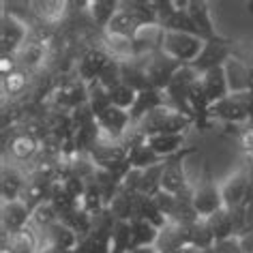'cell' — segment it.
<instances>
[{
    "label": "cell",
    "instance_id": "cell-17",
    "mask_svg": "<svg viewBox=\"0 0 253 253\" xmlns=\"http://www.w3.org/2000/svg\"><path fill=\"white\" fill-rule=\"evenodd\" d=\"M7 150L11 153V157H13V161L28 163V161L35 159L37 153H39V142H37V137L30 135V133H17V135L11 137Z\"/></svg>",
    "mask_w": 253,
    "mask_h": 253
},
{
    "label": "cell",
    "instance_id": "cell-16",
    "mask_svg": "<svg viewBox=\"0 0 253 253\" xmlns=\"http://www.w3.org/2000/svg\"><path fill=\"white\" fill-rule=\"evenodd\" d=\"M146 146L150 150H155L161 159H172L180 153L182 144H185V133H168V135H153V137H144Z\"/></svg>",
    "mask_w": 253,
    "mask_h": 253
},
{
    "label": "cell",
    "instance_id": "cell-20",
    "mask_svg": "<svg viewBox=\"0 0 253 253\" xmlns=\"http://www.w3.org/2000/svg\"><path fill=\"white\" fill-rule=\"evenodd\" d=\"M28 182L17 168H4L2 169V202H15L22 200L24 191H26Z\"/></svg>",
    "mask_w": 253,
    "mask_h": 253
},
{
    "label": "cell",
    "instance_id": "cell-21",
    "mask_svg": "<svg viewBox=\"0 0 253 253\" xmlns=\"http://www.w3.org/2000/svg\"><path fill=\"white\" fill-rule=\"evenodd\" d=\"M206 223H208V227H211V232L214 236V243L230 240V238H234V234H236V225H234L230 208H221L219 212L211 214V217L206 219Z\"/></svg>",
    "mask_w": 253,
    "mask_h": 253
},
{
    "label": "cell",
    "instance_id": "cell-33",
    "mask_svg": "<svg viewBox=\"0 0 253 253\" xmlns=\"http://www.w3.org/2000/svg\"><path fill=\"white\" fill-rule=\"evenodd\" d=\"M137 99V92L133 90V88H129L126 84H120L116 86L114 90H110V101L114 107H120V110L125 112H131V107H133Z\"/></svg>",
    "mask_w": 253,
    "mask_h": 253
},
{
    "label": "cell",
    "instance_id": "cell-37",
    "mask_svg": "<svg viewBox=\"0 0 253 253\" xmlns=\"http://www.w3.org/2000/svg\"><path fill=\"white\" fill-rule=\"evenodd\" d=\"M238 243H240V249L245 253H253V232L243 234V236L238 238Z\"/></svg>",
    "mask_w": 253,
    "mask_h": 253
},
{
    "label": "cell",
    "instance_id": "cell-3",
    "mask_svg": "<svg viewBox=\"0 0 253 253\" xmlns=\"http://www.w3.org/2000/svg\"><path fill=\"white\" fill-rule=\"evenodd\" d=\"M144 58H146V73H148V80H150V84H153V88L166 92L169 82H172V78L176 75V71L182 67V62L174 60L172 56H168L163 52L148 54V56H144Z\"/></svg>",
    "mask_w": 253,
    "mask_h": 253
},
{
    "label": "cell",
    "instance_id": "cell-25",
    "mask_svg": "<svg viewBox=\"0 0 253 253\" xmlns=\"http://www.w3.org/2000/svg\"><path fill=\"white\" fill-rule=\"evenodd\" d=\"M58 221H60V212L56 211V206L52 202H43V204L37 206L33 214H30V225L39 232L49 230V227L54 223H58Z\"/></svg>",
    "mask_w": 253,
    "mask_h": 253
},
{
    "label": "cell",
    "instance_id": "cell-5",
    "mask_svg": "<svg viewBox=\"0 0 253 253\" xmlns=\"http://www.w3.org/2000/svg\"><path fill=\"white\" fill-rule=\"evenodd\" d=\"M208 116H214L225 123L238 125L249 120V107H247V92L245 94H230L223 101H217L208 107Z\"/></svg>",
    "mask_w": 253,
    "mask_h": 253
},
{
    "label": "cell",
    "instance_id": "cell-14",
    "mask_svg": "<svg viewBox=\"0 0 253 253\" xmlns=\"http://www.w3.org/2000/svg\"><path fill=\"white\" fill-rule=\"evenodd\" d=\"M112 60V56L105 52V49H90L82 56L80 60V67H78V73H80V80L90 84V82L99 80L101 71L105 69V65Z\"/></svg>",
    "mask_w": 253,
    "mask_h": 253
},
{
    "label": "cell",
    "instance_id": "cell-1",
    "mask_svg": "<svg viewBox=\"0 0 253 253\" xmlns=\"http://www.w3.org/2000/svg\"><path fill=\"white\" fill-rule=\"evenodd\" d=\"M189 125H191V116H187V114H182L180 110H176V107L166 103V105L150 112L148 116L137 125V131H140V135H144V137L185 133Z\"/></svg>",
    "mask_w": 253,
    "mask_h": 253
},
{
    "label": "cell",
    "instance_id": "cell-6",
    "mask_svg": "<svg viewBox=\"0 0 253 253\" xmlns=\"http://www.w3.org/2000/svg\"><path fill=\"white\" fill-rule=\"evenodd\" d=\"M97 125H99L101 133L107 135V137H112L114 142H118L120 137L125 135V131L129 129L131 116H129V112L110 105L103 114H101V116H97Z\"/></svg>",
    "mask_w": 253,
    "mask_h": 253
},
{
    "label": "cell",
    "instance_id": "cell-15",
    "mask_svg": "<svg viewBox=\"0 0 253 253\" xmlns=\"http://www.w3.org/2000/svg\"><path fill=\"white\" fill-rule=\"evenodd\" d=\"M202 86H204V92L208 97V103H217V101H223L225 97H230V86H227L225 80V71L223 67L211 69L202 75Z\"/></svg>",
    "mask_w": 253,
    "mask_h": 253
},
{
    "label": "cell",
    "instance_id": "cell-4",
    "mask_svg": "<svg viewBox=\"0 0 253 253\" xmlns=\"http://www.w3.org/2000/svg\"><path fill=\"white\" fill-rule=\"evenodd\" d=\"M28 41V28L20 22L13 13H2V24H0V49L2 56H15L20 47Z\"/></svg>",
    "mask_w": 253,
    "mask_h": 253
},
{
    "label": "cell",
    "instance_id": "cell-13",
    "mask_svg": "<svg viewBox=\"0 0 253 253\" xmlns=\"http://www.w3.org/2000/svg\"><path fill=\"white\" fill-rule=\"evenodd\" d=\"M163 94L166 92L157 90V88H148V90H144V92H137V99H135V103L129 112L131 125H140L153 110L166 105V97H163Z\"/></svg>",
    "mask_w": 253,
    "mask_h": 253
},
{
    "label": "cell",
    "instance_id": "cell-8",
    "mask_svg": "<svg viewBox=\"0 0 253 253\" xmlns=\"http://www.w3.org/2000/svg\"><path fill=\"white\" fill-rule=\"evenodd\" d=\"M193 208L200 214V219H208L211 214L219 212L223 206L221 200V189H217L212 182H204L193 191Z\"/></svg>",
    "mask_w": 253,
    "mask_h": 253
},
{
    "label": "cell",
    "instance_id": "cell-31",
    "mask_svg": "<svg viewBox=\"0 0 253 253\" xmlns=\"http://www.w3.org/2000/svg\"><path fill=\"white\" fill-rule=\"evenodd\" d=\"M28 82H30V73L26 69H17V71L9 73L7 78H2V92L7 97H15V94L26 90Z\"/></svg>",
    "mask_w": 253,
    "mask_h": 253
},
{
    "label": "cell",
    "instance_id": "cell-2",
    "mask_svg": "<svg viewBox=\"0 0 253 253\" xmlns=\"http://www.w3.org/2000/svg\"><path fill=\"white\" fill-rule=\"evenodd\" d=\"M204 39L195 35H185V33H168L163 35V47L161 52L172 56L174 60L182 62V65H193L200 58L202 49H204Z\"/></svg>",
    "mask_w": 253,
    "mask_h": 253
},
{
    "label": "cell",
    "instance_id": "cell-39",
    "mask_svg": "<svg viewBox=\"0 0 253 253\" xmlns=\"http://www.w3.org/2000/svg\"><path fill=\"white\" fill-rule=\"evenodd\" d=\"M129 253H159L155 247H142V249H131Z\"/></svg>",
    "mask_w": 253,
    "mask_h": 253
},
{
    "label": "cell",
    "instance_id": "cell-27",
    "mask_svg": "<svg viewBox=\"0 0 253 253\" xmlns=\"http://www.w3.org/2000/svg\"><path fill=\"white\" fill-rule=\"evenodd\" d=\"M163 163H157V166H153V168H148V169H144L142 172V180H140V193L142 195H150V198H155V195L161 191Z\"/></svg>",
    "mask_w": 253,
    "mask_h": 253
},
{
    "label": "cell",
    "instance_id": "cell-32",
    "mask_svg": "<svg viewBox=\"0 0 253 253\" xmlns=\"http://www.w3.org/2000/svg\"><path fill=\"white\" fill-rule=\"evenodd\" d=\"M99 82H101V86H103V88H107V90H114L116 86L123 84V62L116 60V58H112L105 65L103 71H101Z\"/></svg>",
    "mask_w": 253,
    "mask_h": 253
},
{
    "label": "cell",
    "instance_id": "cell-23",
    "mask_svg": "<svg viewBox=\"0 0 253 253\" xmlns=\"http://www.w3.org/2000/svg\"><path fill=\"white\" fill-rule=\"evenodd\" d=\"M110 212L114 214L116 221H133V214H135V195L126 193V191H120L114 195L112 202L107 204Z\"/></svg>",
    "mask_w": 253,
    "mask_h": 253
},
{
    "label": "cell",
    "instance_id": "cell-41",
    "mask_svg": "<svg viewBox=\"0 0 253 253\" xmlns=\"http://www.w3.org/2000/svg\"><path fill=\"white\" fill-rule=\"evenodd\" d=\"M247 9H249L251 13H253V2H249V4H247Z\"/></svg>",
    "mask_w": 253,
    "mask_h": 253
},
{
    "label": "cell",
    "instance_id": "cell-36",
    "mask_svg": "<svg viewBox=\"0 0 253 253\" xmlns=\"http://www.w3.org/2000/svg\"><path fill=\"white\" fill-rule=\"evenodd\" d=\"M240 140H243V146H245V150L247 153H253V123L247 126V129L243 131V137H240Z\"/></svg>",
    "mask_w": 253,
    "mask_h": 253
},
{
    "label": "cell",
    "instance_id": "cell-30",
    "mask_svg": "<svg viewBox=\"0 0 253 253\" xmlns=\"http://www.w3.org/2000/svg\"><path fill=\"white\" fill-rule=\"evenodd\" d=\"M43 56H45V47H43V43H39V41H26L20 47V52L15 54V58L24 67H35V65H39V62L43 60Z\"/></svg>",
    "mask_w": 253,
    "mask_h": 253
},
{
    "label": "cell",
    "instance_id": "cell-26",
    "mask_svg": "<svg viewBox=\"0 0 253 253\" xmlns=\"http://www.w3.org/2000/svg\"><path fill=\"white\" fill-rule=\"evenodd\" d=\"M88 105H90L94 118L101 116V114H103L107 107L112 105V101H110V90L101 86L99 80H94V82H90V84H88Z\"/></svg>",
    "mask_w": 253,
    "mask_h": 253
},
{
    "label": "cell",
    "instance_id": "cell-10",
    "mask_svg": "<svg viewBox=\"0 0 253 253\" xmlns=\"http://www.w3.org/2000/svg\"><path fill=\"white\" fill-rule=\"evenodd\" d=\"M249 176L245 172H236L234 176H230L223 187H221V200H223V206L234 211V208H240L245 204L247 191H249Z\"/></svg>",
    "mask_w": 253,
    "mask_h": 253
},
{
    "label": "cell",
    "instance_id": "cell-29",
    "mask_svg": "<svg viewBox=\"0 0 253 253\" xmlns=\"http://www.w3.org/2000/svg\"><path fill=\"white\" fill-rule=\"evenodd\" d=\"M90 15L94 17V22L99 26H110L112 17L116 15V11L120 9V2H114V0H97V2H90Z\"/></svg>",
    "mask_w": 253,
    "mask_h": 253
},
{
    "label": "cell",
    "instance_id": "cell-24",
    "mask_svg": "<svg viewBox=\"0 0 253 253\" xmlns=\"http://www.w3.org/2000/svg\"><path fill=\"white\" fill-rule=\"evenodd\" d=\"M166 159H161L159 155L155 153V150H150L146 146V142H140V144H135L133 148H131V153H129V168H133V169H148V168H153L157 166V163H163Z\"/></svg>",
    "mask_w": 253,
    "mask_h": 253
},
{
    "label": "cell",
    "instance_id": "cell-42",
    "mask_svg": "<svg viewBox=\"0 0 253 253\" xmlns=\"http://www.w3.org/2000/svg\"><path fill=\"white\" fill-rule=\"evenodd\" d=\"M251 159H253V153H251Z\"/></svg>",
    "mask_w": 253,
    "mask_h": 253
},
{
    "label": "cell",
    "instance_id": "cell-22",
    "mask_svg": "<svg viewBox=\"0 0 253 253\" xmlns=\"http://www.w3.org/2000/svg\"><path fill=\"white\" fill-rule=\"evenodd\" d=\"M185 230H187V245H191L200 251L212 249L214 247V236H212L211 227H208V223H206V219L195 221V223L187 225Z\"/></svg>",
    "mask_w": 253,
    "mask_h": 253
},
{
    "label": "cell",
    "instance_id": "cell-9",
    "mask_svg": "<svg viewBox=\"0 0 253 253\" xmlns=\"http://www.w3.org/2000/svg\"><path fill=\"white\" fill-rule=\"evenodd\" d=\"M33 211L22 200L2 202V234H17L30 225Z\"/></svg>",
    "mask_w": 253,
    "mask_h": 253
},
{
    "label": "cell",
    "instance_id": "cell-35",
    "mask_svg": "<svg viewBox=\"0 0 253 253\" xmlns=\"http://www.w3.org/2000/svg\"><path fill=\"white\" fill-rule=\"evenodd\" d=\"M15 65H17V58H15V56H2V58H0V71H2V78H7L9 73L17 71Z\"/></svg>",
    "mask_w": 253,
    "mask_h": 253
},
{
    "label": "cell",
    "instance_id": "cell-34",
    "mask_svg": "<svg viewBox=\"0 0 253 253\" xmlns=\"http://www.w3.org/2000/svg\"><path fill=\"white\" fill-rule=\"evenodd\" d=\"M155 204H157V208L166 214L168 217V221H169V217H172V212H174V208H176V195H169V193H166V191H159L155 195Z\"/></svg>",
    "mask_w": 253,
    "mask_h": 253
},
{
    "label": "cell",
    "instance_id": "cell-38",
    "mask_svg": "<svg viewBox=\"0 0 253 253\" xmlns=\"http://www.w3.org/2000/svg\"><path fill=\"white\" fill-rule=\"evenodd\" d=\"M41 253H73V251H69V249H60V247H45V249H43Z\"/></svg>",
    "mask_w": 253,
    "mask_h": 253
},
{
    "label": "cell",
    "instance_id": "cell-7",
    "mask_svg": "<svg viewBox=\"0 0 253 253\" xmlns=\"http://www.w3.org/2000/svg\"><path fill=\"white\" fill-rule=\"evenodd\" d=\"M227 58H230V49H227L225 43L217 37V39L204 43V49H202L200 58L193 62V69L200 75H204L206 71H211V69L223 67L227 62Z\"/></svg>",
    "mask_w": 253,
    "mask_h": 253
},
{
    "label": "cell",
    "instance_id": "cell-19",
    "mask_svg": "<svg viewBox=\"0 0 253 253\" xmlns=\"http://www.w3.org/2000/svg\"><path fill=\"white\" fill-rule=\"evenodd\" d=\"M159 227L153 225L146 219L131 221V249H142V247H155L159 240Z\"/></svg>",
    "mask_w": 253,
    "mask_h": 253
},
{
    "label": "cell",
    "instance_id": "cell-11",
    "mask_svg": "<svg viewBox=\"0 0 253 253\" xmlns=\"http://www.w3.org/2000/svg\"><path fill=\"white\" fill-rule=\"evenodd\" d=\"M223 71H225L227 86H230V94H245L251 90V75H249V65L247 62L230 56L223 65Z\"/></svg>",
    "mask_w": 253,
    "mask_h": 253
},
{
    "label": "cell",
    "instance_id": "cell-40",
    "mask_svg": "<svg viewBox=\"0 0 253 253\" xmlns=\"http://www.w3.org/2000/svg\"><path fill=\"white\" fill-rule=\"evenodd\" d=\"M0 253H13V251H11L9 247H2V251H0Z\"/></svg>",
    "mask_w": 253,
    "mask_h": 253
},
{
    "label": "cell",
    "instance_id": "cell-12",
    "mask_svg": "<svg viewBox=\"0 0 253 253\" xmlns=\"http://www.w3.org/2000/svg\"><path fill=\"white\" fill-rule=\"evenodd\" d=\"M187 174L182 169L180 157H172L163 163V178H161V191L169 195H180L187 191Z\"/></svg>",
    "mask_w": 253,
    "mask_h": 253
},
{
    "label": "cell",
    "instance_id": "cell-28",
    "mask_svg": "<svg viewBox=\"0 0 253 253\" xmlns=\"http://www.w3.org/2000/svg\"><path fill=\"white\" fill-rule=\"evenodd\" d=\"M163 30H168V33H185V35H195V37H200L198 33V28H195V24L193 20L189 17L187 13V9H178L176 13L169 17V20L163 24Z\"/></svg>",
    "mask_w": 253,
    "mask_h": 253
},
{
    "label": "cell",
    "instance_id": "cell-18",
    "mask_svg": "<svg viewBox=\"0 0 253 253\" xmlns=\"http://www.w3.org/2000/svg\"><path fill=\"white\" fill-rule=\"evenodd\" d=\"M187 13L193 20V24H195V28H198V33H200L202 39H204V41L217 39V35H214V28H212V20H211V11H208V4L206 2L191 0V2L187 4Z\"/></svg>",
    "mask_w": 253,
    "mask_h": 253
}]
</instances>
